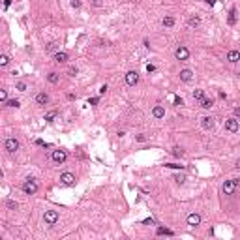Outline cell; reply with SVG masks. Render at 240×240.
Returning a JSON list of instances; mask_svg holds the SVG:
<instances>
[{"instance_id":"obj_40","label":"cell","mask_w":240,"mask_h":240,"mask_svg":"<svg viewBox=\"0 0 240 240\" xmlns=\"http://www.w3.org/2000/svg\"><path fill=\"white\" fill-rule=\"evenodd\" d=\"M234 114H236V116H240V107H236V109H234Z\"/></svg>"},{"instance_id":"obj_34","label":"cell","mask_w":240,"mask_h":240,"mask_svg":"<svg viewBox=\"0 0 240 240\" xmlns=\"http://www.w3.org/2000/svg\"><path fill=\"white\" fill-rule=\"evenodd\" d=\"M174 180H176V182H178V184H182V182H184V180H186V178H184V176H180V174H178V176H174Z\"/></svg>"},{"instance_id":"obj_7","label":"cell","mask_w":240,"mask_h":240,"mask_svg":"<svg viewBox=\"0 0 240 240\" xmlns=\"http://www.w3.org/2000/svg\"><path fill=\"white\" fill-rule=\"evenodd\" d=\"M60 182H62L64 186H73L75 184V176L71 173H62L60 174Z\"/></svg>"},{"instance_id":"obj_4","label":"cell","mask_w":240,"mask_h":240,"mask_svg":"<svg viewBox=\"0 0 240 240\" xmlns=\"http://www.w3.org/2000/svg\"><path fill=\"white\" fill-rule=\"evenodd\" d=\"M225 129L231 131V133H236V131L240 129L238 120H236V118H227V120H225Z\"/></svg>"},{"instance_id":"obj_8","label":"cell","mask_w":240,"mask_h":240,"mask_svg":"<svg viewBox=\"0 0 240 240\" xmlns=\"http://www.w3.org/2000/svg\"><path fill=\"white\" fill-rule=\"evenodd\" d=\"M66 152H64V150H53V161L54 163H64L66 161Z\"/></svg>"},{"instance_id":"obj_24","label":"cell","mask_w":240,"mask_h":240,"mask_svg":"<svg viewBox=\"0 0 240 240\" xmlns=\"http://www.w3.org/2000/svg\"><path fill=\"white\" fill-rule=\"evenodd\" d=\"M8 62H9V56L8 54H0V66H8Z\"/></svg>"},{"instance_id":"obj_43","label":"cell","mask_w":240,"mask_h":240,"mask_svg":"<svg viewBox=\"0 0 240 240\" xmlns=\"http://www.w3.org/2000/svg\"><path fill=\"white\" fill-rule=\"evenodd\" d=\"M236 167H238V169H240V159H238V161H236Z\"/></svg>"},{"instance_id":"obj_22","label":"cell","mask_w":240,"mask_h":240,"mask_svg":"<svg viewBox=\"0 0 240 240\" xmlns=\"http://www.w3.org/2000/svg\"><path fill=\"white\" fill-rule=\"evenodd\" d=\"M236 23V9L233 8L231 11H229V24H234Z\"/></svg>"},{"instance_id":"obj_37","label":"cell","mask_w":240,"mask_h":240,"mask_svg":"<svg viewBox=\"0 0 240 240\" xmlns=\"http://www.w3.org/2000/svg\"><path fill=\"white\" fill-rule=\"evenodd\" d=\"M71 6H73V8H79L81 2H79V0H71Z\"/></svg>"},{"instance_id":"obj_29","label":"cell","mask_w":240,"mask_h":240,"mask_svg":"<svg viewBox=\"0 0 240 240\" xmlns=\"http://www.w3.org/2000/svg\"><path fill=\"white\" fill-rule=\"evenodd\" d=\"M158 234H169V236H171L173 233H171L169 229H163V227H159V229H158Z\"/></svg>"},{"instance_id":"obj_9","label":"cell","mask_w":240,"mask_h":240,"mask_svg":"<svg viewBox=\"0 0 240 240\" xmlns=\"http://www.w3.org/2000/svg\"><path fill=\"white\" fill-rule=\"evenodd\" d=\"M137 81H139V73H137V71H128V73H126V83H128L129 86L137 84Z\"/></svg>"},{"instance_id":"obj_19","label":"cell","mask_w":240,"mask_h":240,"mask_svg":"<svg viewBox=\"0 0 240 240\" xmlns=\"http://www.w3.org/2000/svg\"><path fill=\"white\" fill-rule=\"evenodd\" d=\"M188 24H189L191 28H197V26L201 24V19H199V17H189V19H188Z\"/></svg>"},{"instance_id":"obj_39","label":"cell","mask_w":240,"mask_h":240,"mask_svg":"<svg viewBox=\"0 0 240 240\" xmlns=\"http://www.w3.org/2000/svg\"><path fill=\"white\" fill-rule=\"evenodd\" d=\"M174 105H182V99H180V98H174Z\"/></svg>"},{"instance_id":"obj_14","label":"cell","mask_w":240,"mask_h":240,"mask_svg":"<svg viewBox=\"0 0 240 240\" xmlns=\"http://www.w3.org/2000/svg\"><path fill=\"white\" fill-rule=\"evenodd\" d=\"M68 60V53H64V51H58V53H54V62H58V64H64Z\"/></svg>"},{"instance_id":"obj_1","label":"cell","mask_w":240,"mask_h":240,"mask_svg":"<svg viewBox=\"0 0 240 240\" xmlns=\"http://www.w3.org/2000/svg\"><path fill=\"white\" fill-rule=\"evenodd\" d=\"M23 191H24L26 195H34V193L38 191V182H36L34 178H26L24 184H23Z\"/></svg>"},{"instance_id":"obj_12","label":"cell","mask_w":240,"mask_h":240,"mask_svg":"<svg viewBox=\"0 0 240 240\" xmlns=\"http://www.w3.org/2000/svg\"><path fill=\"white\" fill-rule=\"evenodd\" d=\"M227 60H229L231 64H236L238 60H240V53H238V51H234V49H231V51L227 53Z\"/></svg>"},{"instance_id":"obj_6","label":"cell","mask_w":240,"mask_h":240,"mask_svg":"<svg viewBox=\"0 0 240 240\" xmlns=\"http://www.w3.org/2000/svg\"><path fill=\"white\" fill-rule=\"evenodd\" d=\"M4 146H6L8 152H15V150H19V141L15 137H9V139L4 141Z\"/></svg>"},{"instance_id":"obj_42","label":"cell","mask_w":240,"mask_h":240,"mask_svg":"<svg viewBox=\"0 0 240 240\" xmlns=\"http://www.w3.org/2000/svg\"><path fill=\"white\" fill-rule=\"evenodd\" d=\"M204 2H206V4H210V6H212V4L216 2V0H204Z\"/></svg>"},{"instance_id":"obj_26","label":"cell","mask_w":240,"mask_h":240,"mask_svg":"<svg viewBox=\"0 0 240 240\" xmlns=\"http://www.w3.org/2000/svg\"><path fill=\"white\" fill-rule=\"evenodd\" d=\"M0 101H2V103H6L8 101V90H0Z\"/></svg>"},{"instance_id":"obj_41","label":"cell","mask_w":240,"mask_h":240,"mask_svg":"<svg viewBox=\"0 0 240 240\" xmlns=\"http://www.w3.org/2000/svg\"><path fill=\"white\" fill-rule=\"evenodd\" d=\"M9 4H11V0H4V6H6V8H8Z\"/></svg>"},{"instance_id":"obj_10","label":"cell","mask_w":240,"mask_h":240,"mask_svg":"<svg viewBox=\"0 0 240 240\" xmlns=\"http://www.w3.org/2000/svg\"><path fill=\"white\" fill-rule=\"evenodd\" d=\"M201 126H203L204 129H212V128H214V118H212V116H203V118H201Z\"/></svg>"},{"instance_id":"obj_16","label":"cell","mask_w":240,"mask_h":240,"mask_svg":"<svg viewBox=\"0 0 240 240\" xmlns=\"http://www.w3.org/2000/svg\"><path fill=\"white\" fill-rule=\"evenodd\" d=\"M36 101H38L39 105H45V103H49V96L45 94V92H39V94L36 96Z\"/></svg>"},{"instance_id":"obj_21","label":"cell","mask_w":240,"mask_h":240,"mask_svg":"<svg viewBox=\"0 0 240 240\" xmlns=\"http://www.w3.org/2000/svg\"><path fill=\"white\" fill-rule=\"evenodd\" d=\"M47 81H49V83H53V84H54V83H58V73L51 71V73L47 75Z\"/></svg>"},{"instance_id":"obj_23","label":"cell","mask_w":240,"mask_h":240,"mask_svg":"<svg viewBox=\"0 0 240 240\" xmlns=\"http://www.w3.org/2000/svg\"><path fill=\"white\" fill-rule=\"evenodd\" d=\"M182 154H184V150L180 148V146H174V148H173V156H174V158H182Z\"/></svg>"},{"instance_id":"obj_27","label":"cell","mask_w":240,"mask_h":240,"mask_svg":"<svg viewBox=\"0 0 240 240\" xmlns=\"http://www.w3.org/2000/svg\"><path fill=\"white\" fill-rule=\"evenodd\" d=\"M165 167H169V169H184V165H176V163H165Z\"/></svg>"},{"instance_id":"obj_33","label":"cell","mask_w":240,"mask_h":240,"mask_svg":"<svg viewBox=\"0 0 240 240\" xmlns=\"http://www.w3.org/2000/svg\"><path fill=\"white\" fill-rule=\"evenodd\" d=\"M98 101H99V98H90V99H88V103H90V105H96Z\"/></svg>"},{"instance_id":"obj_28","label":"cell","mask_w":240,"mask_h":240,"mask_svg":"<svg viewBox=\"0 0 240 240\" xmlns=\"http://www.w3.org/2000/svg\"><path fill=\"white\" fill-rule=\"evenodd\" d=\"M56 116V111H51V113H47V114H45V120H47V122H51V120Z\"/></svg>"},{"instance_id":"obj_2","label":"cell","mask_w":240,"mask_h":240,"mask_svg":"<svg viewBox=\"0 0 240 240\" xmlns=\"http://www.w3.org/2000/svg\"><path fill=\"white\" fill-rule=\"evenodd\" d=\"M236 184H238V180H225L223 186H221V191L225 195H233L234 189H236Z\"/></svg>"},{"instance_id":"obj_15","label":"cell","mask_w":240,"mask_h":240,"mask_svg":"<svg viewBox=\"0 0 240 240\" xmlns=\"http://www.w3.org/2000/svg\"><path fill=\"white\" fill-rule=\"evenodd\" d=\"M152 114H154V118H163L165 116V109L161 107V105H156V107L152 109Z\"/></svg>"},{"instance_id":"obj_36","label":"cell","mask_w":240,"mask_h":240,"mask_svg":"<svg viewBox=\"0 0 240 240\" xmlns=\"http://www.w3.org/2000/svg\"><path fill=\"white\" fill-rule=\"evenodd\" d=\"M143 223H144V225H154V219H152V218H148V219H144Z\"/></svg>"},{"instance_id":"obj_20","label":"cell","mask_w":240,"mask_h":240,"mask_svg":"<svg viewBox=\"0 0 240 240\" xmlns=\"http://www.w3.org/2000/svg\"><path fill=\"white\" fill-rule=\"evenodd\" d=\"M212 105H214V101L210 99V98H204V99H201V107H203V109H210Z\"/></svg>"},{"instance_id":"obj_30","label":"cell","mask_w":240,"mask_h":240,"mask_svg":"<svg viewBox=\"0 0 240 240\" xmlns=\"http://www.w3.org/2000/svg\"><path fill=\"white\" fill-rule=\"evenodd\" d=\"M68 73L71 75V77H73V75H77V68H75V66H71V68L68 69Z\"/></svg>"},{"instance_id":"obj_13","label":"cell","mask_w":240,"mask_h":240,"mask_svg":"<svg viewBox=\"0 0 240 240\" xmlns=\"http://www.w3.org/2000/svg\"><path fill=\"white\" fill-rule=\"evenodd\" d=\"M199 223H201V216H199V214H189V216H188V225L197 227Z\"/></svg>"},{"instance_id":"obj_25","label":"cell","mask_w":240,"mask_h":240,"mask_svg":"<svg viewBox=\"0 0 240 240\" xmlns=\"http://www.w3.org/2000/svg\"><path fill=\"white\" fill-rule=\"evenodd\" d=\"M6 105H8V107H15V109H17L19 107V99H8Z\"/></svg>"},{"instance_id":"obj_11","label":"cell","mask_w":240,"mask_h":240,"mask_svg":"<svg viewBox=\"0 0 240 240\" xmlns=\"http://www.w3.org/2000/svg\"><path fill=\"white\" fill-rule=\"evenodd\" d=\"M191 77H193V71L191 69H182V71H180V81H184V83H189L191 81Z\"/></svg>"},{"instance_id":"obj_3","label":"cell","mask_w":240,"mask_h":240,"mask_svg":"<svg viewBox=\"0 0 240 240\" xmlns=\"http://www.w3.org/2000/svg\"><path fill=\"white\" fill-rule=\"evenodd\" d=\"M43 221L47 223V225H54V223L58 221V212H56V210H45Z\"/></svg>"},{"instance_id":"obj_5","label":"cell","mask_w":240,"mask_h":240,"mask_svg":"<svg viewBox=\"0 0 240 240\" xmlns=\"http://www.w3.org/2000/svg\"><path fill=\"white\" fill-rule=\"evenodd\" d=\"M174 56H176V60H188V58H189V51H188V47H184V45L176 47Z\"/></svg>"},{"instance_id":"obj_32","label":"cell","mask_w":240,"mask_h":240,"mask_svg":"<svg viewBox=\"0 0 240 240\" xmlns=\"http://www.w3.org/2000/svg\"><path fill=\"white\" fill-rule=\"evenodd\" d=\"M17 90H21V92H24V90H26V84H24V83H17Z\"/></svg>"},{"instance_id":"obj_38","label":"cell","mask_w":240,"mask_h":240,"mask_svg":"<svg viewBox=\"0 0 240 240\" xmlns=\"http://www.w3.org/2000/svg\"><path fill=\"white\" fill-rule=\"evenodd\" d=\"M105 92H107V86H105V84H103V86H101V88H99V94H101V96H103V94H105Z\"/></svg>"},{"instance_id":"obj_17","label":"cell","mask_w":240,"mask_h":240,"mask_svg":"<svg viewBox=\"0 0 240 240\" xmlns=\"http://www.w3.org/2000/svg\"><path fill=\"white\" fill-rule=\"evenodd\" d=\"M161 24H163L165 28H171V26L174 24V17H171V15H167V17H163V19H161Z\"/></svg>"},{"instance_id":"obj_44","label":"cell","mask_w":240,"mask_h":240,"mask_svg":"<svg viewBox=\"0 0 240 240\" xmlns=\"http://www.w3.org/2000/svg\"><path fill=\"white\" fill-rule=\"evenodd\" d=\"M238 75H240V73H238Z\"/></svg>"},{"instance_id":"obj_31","label":"cell","mask_w":240,"mask_h":240,"mask_svg":"<svg viewBox=\"0 0 240 240\" xmlns=\"http://www.w3.org/2000/svg\"><path fill=\"white\" fill-rule=\"evenodd\" d=\"M8 208L15 210V208H17V203H15V201H8Z\"/></svg>"},{"instance_id":"obj_35","label":"cell","mask_w":240,"mask_h":240,"mask_svg":"<svg viewBox=\"0 0 240 240\" xmlns=\"http://www.w3.org/2000/svg\"><path fill=\"white\" fill-rule=\"evenodd\" d=\"M154 69H156V66H152V64H148V66H146V71H148V73H152Z\"/></svg>"},{"instance_id":"obj_18","label":"cell","mask_w":240,"mask_h":240,"mask_svg":"<svg viewBox=\"0 0 240 240\" xmlns=\"http://www.w3.org/2000/svg\"><path fill=\"white\" fill-rule=\"evenodd\" d=\"M193 99H197V101L204 99V90H201V88H195V90H193Z\"/></svg>"}]
</instances>
